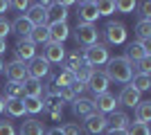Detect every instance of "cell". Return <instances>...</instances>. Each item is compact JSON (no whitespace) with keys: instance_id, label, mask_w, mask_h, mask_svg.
Instances as JSON below:
<instances>
[{"instance_id":"1","label":"cell","mask_w":151,"mask_h":135,"mask_svg":"<svg viewBox=\"0 0 151 135\" xmlns=\"http://www.w3.org/2000/svg\"><path fill=\"white\" fill-rule=\"evenodd\" d=\"M104 74L108 77V81H117V84H131V79H133V65L129 63L124 56L108 59Z\"/></svg>"},{"instance_id":"2","label":"cell","mask_w":151,"mask_h":135,"mask_svg":"<svg viewBox=\"0 0 151 135\" xmlns=\"http://www.w3.org/2000/svg\"><path fill=\"white\" fill-rule=\"evenodd\" d=\"M81 59H83V63L88 65V68H93V70H95V68H99V65H106L108 59H111V54H108V45L95 43V45H90V47H83Z\"/></svg>"},{"instance_id":"3","label":"cell","mask_w":151,"mask_h":135,"mask_svg":"<svg viewBox=\"0 0 151 135\" xmlns=\"http://www.w3.org/2000/svg\"><path fill=\"white\" fill-rule=\"evenodd\" d=\"M75 41L83 47H90V45L99 43V32L95 25H86V23H77L75 27Z\"/></svg>"},{"instance_id":"4","label":"cell","mask_w":151,"mask_h":135,"mask_svg":"<svg viewBox=\"0 0 151 135\" xmlns=\"http://www.w3.org/2000/svg\"><path fill=\"white\" fill-rule=\"evenodd\" d=\"M104 36H106L108 45H122V43H126L129 32H126L124 23H113V20H111V23L104 27Z\"/></svg>"},{"instance_id":"5","label":"cell","mask_w":151,"mask_h":135,"mask_svg":"<svg viewBox=\"0 0 151 135\" xmlns=\"http://www.w3.org/2000/svg\"><path fill=\"white\" fill-rule=\"evenodd\" d=\"M93 104H95V113H99V115H111V113L117 110V97H115L113 92L95 95Z\"/></svg>"},{"instance_id":"6","label":"cell","mask_w":151,"mask_h":135,"mask_svg":"<svg viewBox=\"0 0 151 135\" xmlns=\"http://www.w3.org/2000/svg\"><path fill=\"white\" fill-rule=\"evenodd\" d=\"M50 72H52V68H50V63L45 61L43 56H34L27 63V77L29 79H36V81H41V79H45V77H50Z\"/></svg>"},{"instance_id":"7","label":"cell","mask_w":151,"mask_h":135,"mask_svg":"<svg viewBox=\"0 0 151 135\" xmlns=\"http://www.w3.org/2000/svg\"><path fill=\"white\" fill-rule=\"evenodd\" d=\"M16 61H20V63H29L32 59L36 56V45L32 43L29 39H18L16 41Z\"/></svg>"},{"instance_id":"8","label":"cell","mask_w":151,"mask_h":135,"mask_svg":"<svg viewBox=\"0 0 151 135\" xmlns=\"http://www.w3.org/2000/svg\"><path fill=\"white\" fill-rule=\"evenodd\" d=\"M83 129L88 131L90 135H99L108 129V119L106 115H99V113H93V115L86 117V122H83Z\"/></svg>"},{"instance_id":"9","label":"cell","mask_w":151,"mask_h":135,"mask_svg":"<svg viewBox=\"0 0 151 135\" xmlns=\"http://www.w3.org/2000/svg\"><path fill=\"white\" fill-rule=\"evenodd\" d=\"M77 14H79V23H86V25H95V20L99 18L97 7H95L93 0L79 2V5H77Z\"/></svg>"},{"instance_id":"10","label":"cell","mask_w":151,"mask_h":135,"mask_svg":"<svg viewBox=\"0 0 151 135\" xmlns=\"http://www.w3.org/2000/svg\"><path fill=\"white\" fill-rule=\"evenodd\" d=\"M108 86H111V81H108L106 74H104L101 70H93L86 88L93 90V95H101V92H108Z\"/></svg>"},{"instance_id":"11","label":"cell","mask_w":151,"mask_h":135,"mask_svg":"<svg viewBox=\"0 0 151 135\" xmlns=\"http://www.w3.org/2000/svg\"><path fill=\"white\" fill-rule=\"evenodd\" d=\"M5 72H7V79H9L12 84H23L27 79V63L12 61V63L5 65Z\"/></svg>"},{"instance_id":"12","label":"cell","mask_w":151,"mask_h":135,"mask_svg":"<svg viewBox=\"0 0 151 135\" xmlns=\"http://www.w3.org/2000/svg\"><path fill=\"white\" fill-rule=\"evenodd\" d=\"M25 18L32 23V27H43V25H47V9L41 7L38 2H36V5H29Z\"/></svg>"},{"instance_id":"13","label":"cell","mask_w":151,"mask_h":135,"mask_svg":"<svg viewBox=\"0 0 151 135\" xmlns=\"http://www.w3.org/2000/svg\"><path fill=\"white\" fill-rule=\"evenodd\" d=\"M43 59L47 63H63L65 59V47L61 43H45V50H43Z\"/></svg>"},{"instance_id":"14","label":"cell","mask_w":151,"mask_h":135,"mask_svg":"<svg viewBox=\"0 0 151 135\" xmlns=\"http://www.w3.org/2000/svg\"><path fill=\"white\" fill-rule=\"evenodd\" d=\"M147 56H151V52L149 50H145V45L140 43V41H135V43H129L126 45V54H124V59L129 61V63H138V61H142V59H147Z\"/></svg>"},{"instance_id":"15","label":"cell","mask_w":151,"mask_h":135,"mask_svg":"<svg viewBox=\"0 0 151 135\" xmlns=\"http://www.w3.org/2000/svg\"><path fill=\"white\" fill-rule=\"evenodd\" d=\"M47 36H50V43H61L70 36V27L68 23H50L47 25Z\"/></svg>"},{"instance_id":"16","label":"cell","mask_w":151,"mask_h":135,"mask_svg":"<svg viewBox=\"0 0 151 135\" xmlns=\"http://www.w3.org/2000/svg\"><path fill=\"white\" fill-rule=\"evenodd\" d=\"M140 101H142V99H140V92L133 88L131 84H126L124 88H122L120 97H117V104H124L126 108H135Z\"/></svg>"},{"instance_id":"17","label":"cell","mask_w":151,"mask_h":135,"mask_svg":"<svg viewBox=\"0 0 151 135\" xmlns=\"http://www.w3.org/2000/svg\"><path fill=\"white\" fill-rule=\"evenodd\" d=\"M72 113H75L77 117H83V119H86L88 115H93L95 113L93 99H88V97H77L75 104H72Z\"/></svg>"},{"instance_id":"18","label":"cell","mask_w":151,"mask_h":135,"mask_svg":"<svg viewBox=\"0 0 151 135\" xmlns=\"http://www.w3.org/2000/svg\"><path fill=\"white\" fill-rule=\"evenodd\" d=\"M68 18V9L61 7V2H50L47 7V25L50 23H65Z\"/></svg>"},{"instance_id":"19","label":"cell","mask_w":151,"mask_h":135,"mask_svg":"<svg viewBox=\"0 0 151 135\" xmlns=\"http://www.w3.org/2000/svg\"><path fill=\"white\" fill-rule=\"evenodd\" d=\"M108 119V126L115 131H122V129H129V124H131V117L126 115V113H122V110H115V113H111V117H106Z\"/></svg>"},{"instance_id":"20","label":"cell","mask_w":151,"mask_h":135,"mask_svg":"<svg viewBox=\"0 0 151 135\" xmlns=\"http://www.w3.org/2000/svg\"><path fill=\"white\" fill-rule=\"evenodd\" d=\"M43 110H63V101H61V97H59V92L54 88H50L47 92H45Z\"/></svg>"},{"instance_id":"21","label":"cell","mask_w":151,"mask_h":135,"mask_svg":"<svg viewBox=\"0 0 151 135\" xmlns=\"http://www.w3.org/2000/svg\"><path fill=\"white\" fill-rule=\"evenodd\" d=\"M43 133H45V126L38 122L36 117L25 119V122H23V126H20V135H43Z\"/></svg>"},{"instance_id":"22","label":"cell","mask_w":151,"mask_h":135,"mask_svg":"<svg viewBox=\"0 0 151 135\" xmlns=\"http://www.w3.org/2000/svg\"><path fill=\"white\" fill-rule=\"evenodd\" d=\"M23 92H25V97H38V99H41V95L45 92V88H43L41 81L27 77L25 81H23Z\"/></svg>"},{"instance_id":"23","label":"cell","mask_w":151,"mask_h":135,"mask_svg":"<svg viewBox=\"0 0 151 135\" xmlns=\"http://www.w3.org/2000/svg\"><path fill=\"white\" fill-rule=\"evenodd\" d=\"M12 29L18 34L20 39H27V36L32 34V29H34V27H32V23L25 18V16H18V18L12 23Z\"/></svg>"},{"instance_id":"24","label":"cell","mask_w":151,"mask_h":135,"mask_svg":"<svg viewBox=\"0 0 151 135\" xmlns=\"http://www.w3.org/2000/svg\"><path fill=\"white\" fill-rule=\"evenodd\" d=\"M63 61H65V70H70V72H77L83 65V59H81V52L79 50H72L70 54H65Z\"/></svg>"},{"instance_id":"25","label":"cell","mask_w":151,"mask_h":135,"mask_svg":"<svg viewBox=\"0 0 151 135\" xmlns=\"http://www.w3.org/2000/svg\"><path fill=\"white\" fill-rule=\"evenodd\" d=\"M27 39H29L34 45H45V43H50V36H47V25L34 27V29H32V34L27 36Z\"/></svg>"},{"instance_id":"26","label":"cell","mask_w":151,"mask_h":135,"mask_svg":"<svg viewBox=\"0 0 151 135\" xmlns=\"http://www.w3.org/2000/svg\"><path fill=\"white\" fill-rule=\"evenodd\" d=\"M5 110H7L12 117H23V115H25L23 99H5Z\"/></svg>"},{"instance_id":"27","label":"cell","mask_w":151,"mask_h":135,"mask_svg":"<svg viewBox=\"0 0 151 135\" xmlns=\"http://www.w3.org/2000/svg\"><path fill=\"white\" fill-rule=\"evenodd\" d=\"M75 84V72H70V70H65L63 68L61 70V74H57V79H54V86L52 88H70V86Z\"/></svg>"},{"instance_id":"28","label":"cell","mask_w":151,"mask_h":135,"mask_svg":"<svg viewBox=\"0 0 151 135\" xmlns=\"http://www.w3.org/2000/svg\"><path fill=\"white\" fill-rule=\"evenodd\" d=\"M131 86L142 95V92H147V90L151 88V77H149V74H138V72H135L133 79H131Z\"/></svg>"},{"instance_id":"29","label":"cell","mask_w":151,"mask_h":135,"mask_svg":"<svg viewBox=\"0 0 151 135\" xmlns=\"http://www.w3.org/2000/svg\"><path fill=\"white\" fill-rule=\"evenodd\" d=\"M133 110H135V122L147 124L151 119V101H140Z\"/></svg>"},{"instance_id":"30","label":"cell","mask_w":151,"mask_h":135,"mask_svg":"<svg viewBox=\"0 0 151 135\" xmlns=\"http://www.w3.org/2000/svg\"><path fill=\"white\" fill-rule=\"evenodd\" d=\"M23 106H25V113L38 115L43 110V99H38V97H23Z\"/></svg>"},{"instance_id":"31","label":"cell","mask_w":151,"mask_h":135,"mask_svg":"<svg viewBox=\"0 0 151 135\" xmlns=\"http://www.w3.org/2000/svg\"><path fill=\"white\" fill-rule=\"evenodd\" d=\"M135 36L138 41H151V20H138V25H135Z\"/></svg>"},{"instance_id":"32","label":"cell","mask_w":151,"mask_h":135,"mask_svg":"<svg viewBox=\"0 0 151 135\" xmlns=\"http://www.w3.org/2000/svg\"><path fill=\"white\" fill-rule=\"evenodd\" d=\"M25 92H23V84H9L5 86V97L2 99H23Z\"/></svg>"},{"instance_id":"33","label":"cell","mask_w":151,"mask_h":135,"mask_svg":"<svg viewBox=\"0 0 151 135\" xmlns=\"http://www.w3.org/2000/svg\"><path fill=\"white\" fill-rule=\"evenodd\" d=\"M97 7V14L99 16H111L115 14V0H99V2H95Z\"/></svg>"},{"instance_id":"34","label":"cell","mask_w":151,"mask_h":135,"mask_svg":"<svg viewBox=\"0 0 151 135\" xmlns=\"http://www.w3.org/2000/svg\"><path fill=\"white\" fill-rule=\"evenodd\" d=\"M129 135H151L149 131V124H142V122H131L129 124V129H126Z\"/></svg>"},{"instance_id":"35","label":"cell","mask_w":151,"mask_h":135,"mask_svg":"<svg viewBox=\"0 0 151 135\" xmlns=\"http://www.w3.org/2000/svg\"><path fill=\"white\" fill-rule=\"evenodd\" d=\"M135 7H138V2H135V0H115V11L131 14Z\"/></svg>"},{"instance_id":"36","label":"cell","mask_w":151,"mask_h":135,"mask_svg":"<svg viewBox=\"0 0 151 135\" xmlns=\"http://www.w3.org/2000/svg\"><path fill=\"white\" fill-rule=\"evenodd\" d=\"M90 74H93V68H88V65L83 63L81 68H79V70L75 72V81H79V84H88V79H90Z\"/></svg>"},{"instance_id":"37","label":"cell","mask_w":151,"mask_h":135,"mask_svg":"<svg viewBox=\"0 0 151 135\" xmlns=\"http://www.w3.org/2000/svg\"><path fill=\"white\" fill-rule=\"evenodd\" d=\"M61 133L63 135H81L83 129L79 126V124H75V122H68V124H63V126H61Z\"/></svg>"},{"instance_id":"38","label":"cell","mask_w":151,"mask_h":135,"mask_svg":"<svg viewBox=\"0 0 151 135\" xmlns=\"http://www.w3.org/2000/svg\"><path fill=\"white\" fill-rule=\"evenodd\" d=\"M138 74H149L151 77V56L138 61Z\"/></svg>"},{"instance_id":"39","label":"cell","mask_w":151,"mask_h":135,"mask_svg":"<svg viewBox=\"0 0 151 135\" xmlns=\"http://www.w3.org/2000/svg\"><path fill=\"white\" fill-rule=\"evenodd\" d=\"M0 135H16L14 124H12V122H7V119H2V122H0Z\"/></svg>"},{"instance_id":"40","label":"cell","mask_w":151,"mask_h":135,"mask_svg":"<svg viewBox=\"0 0 151 135\" xmlns=\"http://www.w3.org/2000/svg\"><path fill=\"white\" fill-rule=\"evenodd\" d=\"M9 32H12V23H9L7 18H2V16H0V39L7 41V34H9Z\"/></svg>"},{"instance_id":"41","label":"cell","mask_w":151,"mask_h":135,"mask_svg":"<svg viewBox=\"0 0 151 135\" xmlns=\"http://www.w3.org/2000/svg\"><path fill=\"white\" fill-rule=\"evenodd\" d=\"M140 11H142V20H151V2H142Z\"/></svg>"},{"instance_id":"42","label":"cell","mask_w":151,"mask_h":135,"mask_svg":"<svg viewBox=\"0 0 151 135\" xmlns=\"http://www.w3.org/2000/svg\"><path fill=\"white\" fill-rule=\"evenodd\" d=\"M9 7H16L18 11H27V9H29V2H27V0H16V2H9Z\"/></svg>"},{"instance_id":"43","label":"cell","mask_w":151,"mask_h":135,"mask_svg":"<svg viewBox=\"0 0 151 135\" xmlns=\"http://www.w3.org/2000/svg\"><path fill=\"white\" fill-rule=\"evenodd\" d=\"M47 113H50V117L54 119V122H57V119H61V115H63V110H47Z\"/></svg>"},{"instance_id":"44","label":"cell","mask_w":151,"mask_h":135,"mask_svg":"<svg viewBox=\"0 0 151 135\" xmlns=\"http://www.w3.org/2000/svg\"><path fill=\"white\" fill-rule=\"evenodd\" d=\"M106 135H129L126 133V129H122V131H115V129H108V133Z\"/></svg>"},{"instance_id":"45","label":"cell","mask_w":151,"mask_h":135,"mask_svg":"<svg viewBox=\"0 0 151 135\" xmlns=\"http://www.w3.org/2000/svg\"><path fill=\"white\" fill-rule=\"evenodd\" d=\"M9 9V0H0V14H5Z\"/></svg>"},{"instance_id":"46","label":"cell","mask_w":151,"mask_h":135,"mask_svg":"<svg viewBox=\"0 0 151 135\" xmlns=\"http://www.w3.org/2000/svg\"><path fill=\"white\" fill-rule=\"evenodd\" d=\"M5 52H7V41H5V39H0V56H2Z\"/></svg>"},{"instance_id":"47","label":"cell","mask_w":151,"mask_h":135,"mask_svg":"<svg viewBox=\"0 0 151 135\" xmlns=\"http://www.w3.org/2000/svg\"><path fill=\"white\" fill-rule=\"evenodd\" d=\"M43 135H63V133H61V129H50V131H45Z\"/></svg>"},{"instance_id":"48","label":"cell","mask_w":151,"mask_h":135,"mask_svg":"<svg viewBox=\"0 0 151 135\" xmlns=\"http://www.w3.org/2000/svg\"><path fill=\"white\" fill-rule=\"evenodd\" d=\"M0 113H5V99L0 97Z\"/></svg>"},{"instance_id":"49","label":"cell","mask_w":151,"mask_h":135,"mask_svg":"<svg viewBox=\"0 0 151 135\" xmlns=\"http://www.w3.org/2000/svg\"><path fill=\"white\" fill-rule=\"evenodd\" d=\"M0 72H5V63H2V59H0Z\"/></svg>"}]
</instances>
